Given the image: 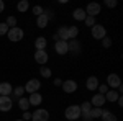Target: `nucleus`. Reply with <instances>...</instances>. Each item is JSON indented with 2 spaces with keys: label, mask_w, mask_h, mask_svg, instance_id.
Masks as SVG:
<instances>
[{
  "label": "nucleus",
  "mask_w": 123,
  "mask_h": 121,
  "mask_svg": "<svg viewBox=\"0 0 123 121\" xmlns=\"http://www.w3.org/2000/svg\"><path fill=\"white\" fill-rule=\"evenodd\" d=\"M64 116L67 121H76L80 118V108L79 105H69L66 110H64Z\"/></svg>",
  "instance_id": "obj_1"
},
{
  "label": "nucleus",
  "mask_w": 123,
  "mask_h": 121,
  "mask_svg": "<svg viewBox=\"0 0 123 121\" xmlns=\"http://www.w3.org/2000/svg\"><path fill=\"white\" fill-rule=\"evenodd\" d=\"M90 35H92V38L94 39H104L105 36H107V29H105L104 25H100V23H95L94 26H92V29H90Z\"/></svg>",
  "instance_id": "obj_2"
},
{
  "label": "nucleus",
  "mask_w": 123,
  "mask_h": 121,
  "mask_svg": "<svg viewBox=\"0 0 123 121\" xmlns=\"http://www.w3.org/2000/svg\"><path fill=\"white\" fill-rule=\"evenodd\" d=\"M7 35H8V39L12 41V43H18V41H21V39H23L25 31H23L21 28H18V26H15V28H10Z\"/></svg>",
  "instance_id": "obj_3"
},
{
  "label": "nucleus",
  "mask_w": 123,
  "mask_h": 121,
  "mask_svg": "<svg viewBox=\"0 0 123 121\" xmlns=\"http://www.w3.org/2000/svg\"><path fill=\"white\" fill-rule=\"evenodd\" d=\"M85 10V15L87 17H97V15H100L102 13V7H100V3H97V2H90L89 5H87V8Z\"/></svg>",
  "instance_id": "obj_4"
},
{
  "label": "nucleus",
  "mask_w": 123,
  "mask_h": 121,
  "mask_svg": "<svg viewBox=\"0 0 123 121\" xmlns=\"http://www.w3.org/2000/svg\"><path fill=\"white\" fill-rule=\"evenodd\" d=\"M49 118V111L44 108H36L31 113V121H48Z\"/></svg>",
  "instance_id": "obj_5"
},
{
  "label": "nucleus",
  "mask_w": 123,
  "mask_h": 121,
  "mask_svg": "<svg viewBox=\"0 0 123 121\" xmlns=\"http://www.w3.org/2000/svg\"><path fill=\"white\" fill-rule=\"evenodd\" d=\"M23 88H25V92H28L30 95H31V93H36L39 88H41V82H39L38 79H30Z\"/></svg>",
  "instance_id": "obj_6"
},
{
  "label": "nucleus",
  "mask_w": 123,
  "mask_h": 121,
  "mask_svg": "<svg viewBox=\"0 0 123 121\" xmlns=\"http://www.w3.org/2000/svg\"><path fill=\"white\" fill-rule=\"evenodd\" d=\"M120 85H122L120 75H118V74H108V77H107V87H108V88L117 90Z\"/></svg>",
  "instance_id": "obj_7"
},
{
  "label": "nucleus",
  "mask_w": 123,
  "mask_h": 121,
  "mask_svg": "<svg viewBox=\"0 0 123 121\" xmlns=\"http://www.w3.org/2000/svg\"><path fill=\"white\" fill-rule=\"evenodd\" d=\"M79 108H80V118L84 121H92L90 118V110H92V105L90 102H84L82 105H79Z\"/></svg>",
  "instance_id": "obj_8"
},
{
  "label": "nucleus",
  "mask_w": 123,
  "mask_h": 121,
  "mask_svg": "<svg viewBox=\"0 0 123 121\" xmlns=\"http://www.w3.org/2000/svg\"><path fill=\"white\" fill-rule=\"evenodd\" d=\"M61 87H62V90H64L66 93H74L77 90V87H79V85H77V82L74 80V79H67V80L62 82Z\"/></svg>",
  "instance_id": "obj_9"
},
{
  "label": "nucleus",
  "mask_w": 123,
  "mask_h": 121,
  "mask_svg": "<svg viewBox=\"0 0 123 121\" xmlns=\"http://www.w3.org/2000/svg\"><path fill=\"white\" fill-rule=\"evenodd\" d=\"M54 51H56L59 56H66L69 52V47H67V41H56L54 43Z\"/></svg>",
  "instance_id": "obj_10"
},
{
  "label": "nucleus",
  "mask_w": 123,
  "mask_h": 121,
  "mask_svg": "<svg viewBox=\"0 0 123 121\" xmlns=\"http://www.w3.org/2000/svg\"><path fill=\"white\" fill-rule=\"evenodd\" d=\"M48 61H49V54L46 51H36L35 52V62L36 64L44 65V64H48Z\"/></svg>",
  "instance_id": "obj_11"
},
{
  "label": "nucleus",
  "mask_w": 123,
  "mask_h": 121,
  "mask_svg": "<svg viewBox=\"0 0 123 121\" xmlns=\"http://www.w3.org/2000/svg\"><path fill=\"white\" fill-rule=\"evenodd\" d=\"M105 103H107V100H105V95L95 93L94 97H92V102H90V105H92L94 108H102Z\"/></svg>",
  "instance_id": "obj_12"
},
{
  "label": "nucleus",
  "mask_w": 123,
  "mask_h": 121,
  "mask_svg": "<svg viewBox=\"0 0 123 121\" xmlns=\"http://www.w3.org/2000/svg\"><path fill=\"white\" fill-rule=\"evenodd\" d=\"M13 106V102L10 97H0V111H10Z\"/></svg>",
  "instance_id": "obj_13"
},
{
  "label": "nucleus",
  "mask_w": 123,
  "mask_h": 121,
  "mask_svg": "<svg viewBox=\"0 0 123 121\" xmlns=\"http://www.w3.org/2000/svg\"><path fill=\"white\" fill-rule=\"evenodd\" d=\"M67 47H69V52H72V54H80V43L77 41V39H69L67 41Z\"/></svg>",
  "instance_id": "obj_14"
},
{
  "label": "nucleus",
  "mask_w": 123,
  "mask_h": 121,
  "mask_svg": "<svg viewBox=\"0 0 123 121\" xmlns=\"http://www.w3.org/2000/svg\"><path fill=\"white\" fill-rule=\"evenodd\" d=\"M85 87H87V90L95 92V90L98 88V79H97L95 75H90V77L85 80Z\"/></svg>",
  "instance_id": "obj_15"
},
{
  "label": "nucleus",
  "mask_w": 123,
  "mask_h": 121,
  "mask_svg": "<svg viewBox=\"0 0 123 121\" xmlns=\"http://www.w3.org/2000/svg\"><path fill=\"white\" fill-rule=\"evenodd\" d=\"M13 93V87L8 82H0V97H8Z\"/></svg>",
  "instance_id": "obj_16"
},
{
  "label": "nucleus",
  "mask_w": 123,
  "mask_h": 121,
  "mask_svg": "<svg viewBox=\"0 0 123 121\" xmlns=\"http://www.w3.org/2000/svg\"><path fill=\"white\" fill-rule=\"evenodd\" d=\"M46 46H48V39L44 36H38L35 39V49L36 51H46Z\"/></svg>",
  "instance_id": "obj_17"
},
{
  "label": "nucleus",
  "mask_w": 123,
  "mask_h": 121,
  "mask_svg": "<svg viewBox=\"0 0 123 121\" xmlns=\"http://www.w3.org/2000/svg\"><path fill=\"white\" fill-rule=\"evenodd\" d=\"M41 102H43V97H41V93H31L28 97V103L30 106H38V105H41Z\"/></svg>",
  "instance_id": "obj_18"
},
{
  "label": "nucleus",
  "mask_w": 123,
  "mask_h": 121,
  "mask_svg": "<svg viewBox=\"0 0 123 121\" xmlns=\"http://www.w3.org/2000/svg\"><path fill=\"white\" fill-rule=\"evenodd\" d=\"M48 21H49V18H48V15L43 12V15H39V17H36V26L38 28H46L48 26Z\"/></svg>",
  "instance_id": "obj_19"
},
{
  "label": "nucleus",
  "mask_w": 123,
  "mask_h": 121,
  "mask_svg": "<svg viewBox=\"0 0 123 121\" xmlns=\"http://www.w3.org/2000/svg\"><path fill=\"white\" fill-rule=\"evenodd\" d=\"M118 97H120V92H117V90H108V92L105 93V100L107 102H110V103H115L117 100H118Z\"/></svg>",
  "instance_id": "obj_20"
},
{
  "label": "nucleus",
  "mask_w": 123,
  "mask_h": 121,
  "mask_svg": "<svg viewBox=\"0 0 123 121\" xmlns=\"http://www.w3.org/2000/svg\"><path fill=\"white\" fill-rule=\"evenodd\" d=\"M85 10L84 8H76L74 12H72V18L76 20V21H84L85 20Z\"/></svg>",
  "instance_id": "obj_21"
},
{
  "label": "nucleus",
  "mask_w": 123,
  "mask_h": 121,
  "mask_svg": "<svg viewBox=\"0 0 123 121\" xmlns=\"http://www.w3.org/2000/svg\"><path fill=\"white\" fill-rule=\"evenodd\" d=\"M57 38L61 39V41H69V33H67V26H59L57 29Z\"/></svg>",
  "instance_id": "obj_22"
},
{
  "label": "nucleus",
  "mask_w": 123,
  "mask_h": 121,
  "mask_svg": "<svg viewBox=\"0 0 123 121\" xmlns=\"http://www.w3.org/2000/svg\"><path fill=\"white\" fill-rule=\"evenodd\" d=\"M100 118H102V121H117V116L112 111H108V110H104Z\"/></svg>",
  "instance_id": "obj_23"
},
{
  "label": "nucleus",
  "mask_w": 123,
  "mask_h": 121,
  "mask_svg": "<svg viewBox=\"0 0 123 121\" xmlns=\"http://www.w3.org/2000/svg\"><path fill=\"white\" fill-rule=\"evenodd\" d=\"M18 106H20V110H21V111H28V108H30L28 98H25V97H21V98L18 100Z\"/></svg>",
  "instance_id": "obj_24"
},
{
  "label": "nucleus",
  "mask_w": 123,
  "mask_h": 121,
  "mask_svg": "<svg viewBox=\"0 0 123 121\" xmlns=\"http://www.w3.org/2000/svg\"><path fill=\"white\" fill-rule=\"evenodd\" d=\"M28 8H30L28 0H21V2H18V5H17V10H18L20 13H25Z\"/></svg>",
  "instance_id": "obj_25"
},
{
  "label": "nucleus",
  "mask_w": 123,
  "mask_h": 121,
  "mask_svg": "<svg viewBox=\"0 0 123 121\" xmlns=\"http://www.w3.org/2000/svg\"><path fill=\"white\" fill-rule=\"evenodd\" d=\"M67 33H69V39H76L79 36V28L77 26H67Z\"/></svg>",
  "instance_id": "obj_26"
},
{
  "label": "nucleus",
  "mask_w": 123,
  "mask_h": 121,
  "mask_svg": "<svg viewBox=\"0 0 123 121\" xmlns=\"http://www.w3.org/2000/svg\"><path fill=\"white\" fill-rule=\"evenodd\" d=\"M39 74H41V77H44V79H49V77L53 75V72H51V69H49V67L41 65V67H39Z\"/></svg>",
  "instance_id": "obj_27"
},
{
  "label": "nucleus",
  "mask_w": 123,
  "mask_h": 121,
  "mask_svg": "<svg viewBox=\"0 0 123 121\" xmlns=\"http://www.w3.org/2000/svg\"><path fill=\"white\" fill-rule=\"evenodd\" d=\"M102 111H104L102 108H94V106H92V110H90V118H92V120L100 118V116H102Z\"/></svg>",
  "instance_id": "obj_28"
},
{
  "label": "nucleus",
  "mask_w": 123,
  "mask_h": 121,
  "mask_svg": "<svg viewBox=\"0 0 123 121\" xmlns=\"http://www.w3.org/2000/svg\"><path fill=\"white\" fill-rule=\"evenodd\" d=\"M5 25H7L8 28H15V26H17V18H15V17H8V18L5 20Z\"/></svg>",
  "instance_id": "obj_29"
},
{
  "label": "nucleus",
  "mask_w": 123,
  "mask_h": 121,
  "mask_svg": "<svg viewBox=\"0 0 123 121\" xmlns=\"http://www.w3.org/2000/svg\"><path fill=\"white\" fill-rule=\"evenodd\" d=\"M23 93H25V88H23V87H17V88H13V95H15V97H20V98H21Z\"/></svg>",
  "instance_id": "obj_30"
},
{
  "label": "nucleus",
  "mask_w": 123,
  "mask_h": 121,
  "mask_svg": "<svg viewBox=\"0 0 123 121\" xmlns=\"http://www.w3.org/2000/svg\"><path fill=\"white\" fill-rule=\"evenodd\" d=\"M84 23L87 25V26H90V28H92V26L95 25V18H94V17H85Z\"/></svg>",
  "instance_id": "obj_31"
},
{
  "label": "nucleus",
  "mask_w": 123,
  "mask_h": 121,
  "mask_svg": "<svg viewBox=\"0 0 123 121\" xmlns=\"http://www.w3.org/2000/svg\"><path fill=\"white\" fill-rule=\"evenodd\" d=\"M43 7H39V5H35L33 7V13H35V17H39V15H43Z\"/></svg>",
  "instance_id": "obj_32"
},
{
  "label": "nucleus",
  "mask_w": 123,
  "mask_h": 121,
  "mask_svg": "<svg viewBox=\"0 0 123 121\" xmlns=\"http://www.w3.org/2000/svg\"><path fill=\"white\" fill-rule=\"evenodd\" d=\"M8 29H10V28L5 25V21H3V23H0V36L7 35V33H8Z\"/></svg>",
  "instance_id": "obj_33"
},
{
  "label": "nucleus",
  "mask_w": 123,
  "mask_h": 121,
  "mask_svg": "<svg viewBox=\"0 0 123 121\" xmlns=\"http://www.w3.org/2000/svg\"><path fill=\"white\" fill-rule=\"evenodd\" d=\"M97 90H98V92H100V95H105V93L108 92V90H110V88H108V87H107V84H104V85H98V88H97Z\"/></svg>",
  "instance_id": "obj_34"
},
{
  "label": "nucleus",
  "mask_w": 123,
  "mask_h": 121,
  "mask_svg": "<svg viewBox=\"0 0 123 121\" xmlns=\"http://www.w3.org/2000/svg\"><path fill=\"white\" fill-rule=\"evenodd\" d=\"M102 46H104V47H110V46H112V39L105 36L104 39H102Z\"/></svg>",
  "instance_id": "obj_35"
},
{
  "label": "nucleus",
  "mask_w": 123,
  "mask_h": 121,
  "mask_svg": "<svg viewBox=\"0 0 123 121\" xmlns=\"http://www.w3.org/2000/svg\"><path fill=\"white\" fill-rule=\"evenodd\" d=\"M105 5L108 8H115L117 7V0H105Z\"/></svg>",
  "instance_id": "obj_36"
},
{
  "label": "nucleus",
  "mask_w": 123,
  "mask_h": 121,
  "mask_svg": "<svg viewBox=\"0 0 123 121\" xmlns=\"http://www.w3.org/2000/svg\"><path fill=\"white\" fill-rule=\"evenodd\" d=\"M21 120H23V121H30V120H31V113H30V111H23Z\"/></svg>",
  "instance_id": "obj_37"
},
{
  "label": "nucleus",
  "mask_w": 123,
  "mask_h": 121,
  "mask_svg": "<svg viewBox=\"0 0 123 121\" xmlns=\"http://www.w3.org/2000/svg\"><path fill=\"white\" fill-rule=\"evenodd\" d=\"M53 84H54V87H61V85H62V80H61V79H54Z\"/></svg>",
  "instance_id": "obj_38"
},
{
  "label": "nucleus",
  "mask_w": 123,
  "mask_h": 121,
  "mask_svg": "<svg viewBox=\"0 0 123 121\" xmlns=\"http://www.w3.org/2000/svg\"><path fill=\"white\" fill-rule=\"evenodd\" d=\"M117 103H118V106H123V98H122V95L118 97V100H117Z\"/></svg>",
  "instance_id": "obj_39"
},
{
  "label": "nucleus",
  "mask_w": 123,
  "mask_h": 121,
  "mask_svg": "<svg viewBox=\"0 0 123 121\" xmlns=\"http://www.w3.org/2000/svg\"><path fill=\"white\" fill-rule=\"evenodd\" d=\"M3 10H5V3H3V2H2V0H0V13H2V12H3Z\"/></svg>",
  "instance_id": "obj_40"
},
{
  "label": "nucleus",
  "mask_w": 123,
  "mask_h": 121,
  "mask_svg": "<svg viewBox=\"0 0 123 121\" xmlns=\"http://www.w3.org/2000/svg\"><path fill=\"white\" fill-rule=\"evenodd\" d=\"M17 121H23V120H17Z\"/></svg>",
  "instance_id": "obj_41"
}]
</instances>
